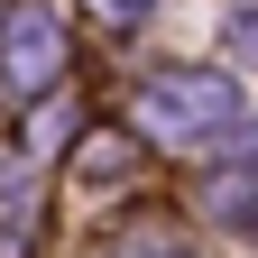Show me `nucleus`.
Wrapping results in <instances>:
<instances>
[{"label": "nucleus", "mask_w": 258, "mask_h": 258, "mask_svg": "<svg viewBox=\"0 0 258 258\" xmlns=\"http://www.w3.org/2000/svg\"><path fill=\"white\" fill-rule=\"evenodd\" d=\"M139 111L157 120V139H221L240 111V92L221 74H148L139 83Z\"/></svg>", "instance_id": "1"}, {"label": "nucleus", "mask_w": 258, "mask_h": 258, "mask_svg": "<svg viewBox=\"0 0 258 258\" xmlns=\"http://www.w3.org/2000/svg\"><path fill=\"white\" fill-rule=\"evenodd\" d=\"M10 64H19V83H46L55 64H64V46H55V28H37V19H28V28H19V46H10Z\"/></svg>", "instance_id": "2"}]
</instances>
